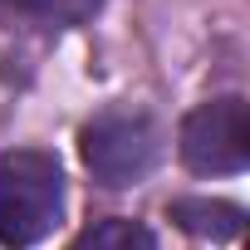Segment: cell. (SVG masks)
<instances>
[{"instance_id":"5b68a950","label":"cell","mask_w":250,"mask_h":250,"mask_svg":"<svg viewBox=\"0 0 250 250\" xmlns=\"http://www.w3.org/2000/svg\"><path fill=\"white\" fill-rule=\"evenodd\" d=\"M98 10H103V0H0V20L5 25H44V30L83 25Z\"/></svg>"},{"instance_id":"6da1fadb","label":"cell","mask_w":250,"mask_h":250,"mask_svg":"<svg viewBox=\"0 0 250 250\" xmlns=\"http://www.w3.org/2000/svg\"><path fill=\"white\" fill-rule=\"evenodd\" d=\"M64 216V172L49 152H0V245L30 250Z\"/></svg>"},{"instance_id":"8992f818","label":"cell","mask_w":250,"mask_h":250,"mask_svg":"<svg viewBox=\"0 0 250 250\" xmlns=\"http://www.w3.org/2000/svg\"><path fill=\"white\" fill-rule=\"evenodd\" d=\"M74 250H157V240H152V230H147L143 221L108 216V221H93V226L74 240Z\"/></svg>"},{"instance_id":"3957f363","label":"cell","mask_w":250,"mask_h":250,"mask_svg":"<svg viewBox=\"0 0 250 250\" xmlns=\"http://www.w3.org/2000/svg\"><path fill=\"white\" fill-rule=\"evenodd\" d=\"M177 147H182V162L191 172H201V177L245 172V162H250V113H245V98L226 93V98H211V103L191 108L182 118Z\"/></svg>"},{"instance_id":"7a4b0ae2","label":"cell","mask_w":250,"mask_h":250,"mask_svg":"<svg viewBox=\"0 0 250 250\" xmlns=\"http://www.w3.org/2000/svg\"><path fill=\"white\" fill-rule=\"evenodd\" d=\"M83 167L103 187H133L162 162V128L143 108H103L79 133Z\"/></svg>"},{"instance_id":"277c9868","label":"cell","mask_w":250,"mask_h":250,"mask_svg":"<svg viewBox=\"0 0 250 250\" xmlns=\"http://www.w3.org/2000/svg\"><path fill=\"white\" fill-rule=\"evenodd\" d=\"M167 216L187 235H201V240H235L245 226V211L230 201H216V196H182V201H172Z\"/></svg>"}]
</instances>
